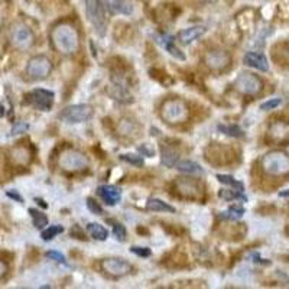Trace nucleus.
<instances>
[{
    "label": "nucleus",
    "instance_id": "nucleus-1",
    "mask_svg": "<svg viewBox=\"0 0 289 289\" xmlns=\"http://www.w3.org/2000/svg\"><path fill=\"white\" fill-rule=\"evenodd\" d=\"M52 39L62 54H72L78 48V36L70 26H60L52 32Z\"/></svg>",
    "mask_w": 289,
    "mask_h": 289
},
{
    "label": "nucleus",
    "instance_id": "nucleus-2",
    "mask_svg": "<svg viewBox=\"0 0 289 289\" xmlns=\"http://www.w3.org/2000/svg\"><path fill=\"white\" fill-rule=\"evenodd\" d=\"M263 169L270 175H284L289 172V155L284 152H270L262 161Z\"/></svg>",
    "mask_w": 289,
    "mask_h": 289
},
{
    "label": "nucleus",
    "instance_id": "nucleus-3",
    "mask_svg": "<svg viewBox=\"0 0 289 289\" xmlns=\"http://www.w3.org/2000/svg\"><path fill=\"white\" fill-rule=\"evenodd\" d=\"M93 116V107L88 104H74L67 108H64L60 113V120L64 123L75 124L87 122Z\"/></svg>",
    "mask_w": 289,
    "mask_h": 289
},
{
    "label": "nucleus",
    "instance_id": "nucleus-4",
    "mask_svg": "<svg viewBox=\"0 0 289 289\" xmlns=\"http://www.w3.org/2000/svg\"><path fill=\"white\" fill-rule=\"evenodd\" d=\"M25 99H26V103L34 106L35 108H38L41 111H49L54 106L55 94L49 90H45V88H36V90L28 93L25 96Z\"/></svg>",
    "mask_w": 289,
    "mask_h": 289
},
{
    "label": "nucleus",
    "instance_id": "nucleus-5",
    "mask_svg": "<svg viewBox=\"0 0 289 289\" xmlns=\"http://www.w3.org/2000/svg\"><path fill=\"white\" fill-rule=\"evenodd\" d=\"M104 4L102 0H85L87 16L96 26L97 32L103 36L106 34V18H104Z\"/></svg>",
    "mask_w": 289,
    "mask_h": 289
},
{
    "label": "nucleus",
    "instance_id": "nucleus-6",
    "mask_svg": "<svg viewBox=\"0 0 289 289\" xmlns=\"http://www.w3.org/2000/svg\"><path fill=\"white\" fill-rule=\"evenodd\" d=\"M51 70H52V64L46 57H35L28 64L26 72L34 80H42L49 75Z\"/></svg>",
    "mask_w": 289,
    "mask_h": 289
},
{
    "label": "nucleus",
    "instance_id": "nucleus-7",
    "mask_svg": "<svg viewBox=\"0 0 289 289\" xmlns=\"http://www.w3.org/2000/svg\"><path fill=\"white\" fill-rule=\"evenodd\" d=\"M262 80L252 74V72H243L239 75V78L236 80V88L245 94H256L262 90Z\"/></svg>",
    "mask_w": 289,
    "mask_h": 289
},
{
    "label": "nucleus",
    "instance_id": "nucleus-8",
    "mask_svg": "<svg viewBox=\"0 0 289 289\" xmlns=\"http://www.w3.org/2000/svg\"><path fill=\"white\" fill-rule=\"evenodd\" d=\"M185 106L181 102H169L162 108L164 119L166 122H171V123H177V122L182 120L185 117Z\"/></svg>",
    "mask_w": 289,
    "mask_h": 289
},
{
    "label": "nucleus",
    "instance_id": "nucleus-9",
    "mask_svg": "<svg viewBox=\"0 0 289 289\" xmlns=\"http://www.w3.org/2000/svg\"><path fill=\"white\" fill-rule=\"evenodd\" d=\"M102 268L110 273V275H114V276H120V275H126L132 270V265L129 262H126L124 259H106L102 263Z\"/></svg>",
    "mask_w": 289,
    "mask_h": 289
},
{
    "label": "nucleus",
    "instance_id": "nucleus-10",
    "mask_svg": "<svg viewBox=\"0 0 289 289\" xmlns=\"http://www.w3.org/2000/svg\"><path fill=\"white\" fill-rule=\"evenodd\" d=\"M60 164L64 169H81L87 166V159L75 150H68L67 153H64Z\"/></svg>",
    "mask_w": 289,
    "mask_h": 289
},
{
    "label": "nucleus",
    "instance_id": "nucleus-11",
    "mask_svg": "<svg viewBox=\"0 0 289 289\" xmlns=\"http://www.w3.org/2000/svg\"><path fill=\"white\" fill-rule=\"evenodd\" d=\"M97 194L103 198V201L108 206H116L117 203H120L122 198V192L119 188L113 185H102L97 188Z\"/></svg>",
    "mask_w": 289,
    "mask_h": 289
},
{
    "label": "nucleus",
    "instance_id": "nucleus-12",
    "mask_svg": "<svg viewBox=\"0 0 289 289\" xmlns=\"http://www.w3.org/2000/svg\"><path fill=\"white\" fill-rule=\"evenodd\" d=\"M243 62L252 68L259 70V71H263V72L269 71L268 58L260 52H248L243 58Z\"/></svg>",
    "mask_w": 289,
    "mask_h": 289
},
{
    "label": "nucleus",
    "instance_id": "nucleus-13",
    "mask_svg": "<svg viewBox=\"0 0 289 289\" xmlns=\"http://www.w3.org/2000/svg\"><path fill=\"white\" fill-rule=\"evenodd\" d=\"M206 26H192V28H186L184 31H181L178 34V39L182 45H189L192 41L201 38L206 34Z\"/></svg>",
    "mask_w": 289,
    "mask_h": 289
},
{
    "label": "nucleus",
    "instance_id": "nucleus-14",
    "mask_svg": "<svg viewBox=\"0 0 289 289\" xmlns=\"http://www.w3.org/2000/svg\"><path fill=\"white\" fill-rule=\"evenodd\" d=\"M156 39H158L156 42H159V45H162L166 51L169 52V55H172L174 58H177V60H180V61H185V54L181 52V49H178V48L175 46V43H174V36H172V35H161V36H158Z\"/></svg>",
    "mask_w": 289,
    "mask_h": 289
},
{
    "label": "nucleus",
    "instance_id": "nucleus-15",
    "mask_svg": "<svg viewBox=\"0 0 289 289\" xmlns=\"http://www.w3.org/2000/svg\"><path fill=\"white\" fill-rule=\"evenodd\" d=\"M104 7H108L110 10L116 12V13H123V15H130L133 7L132 3L127 0H102Z\"/></svg>",
    "mask_w": 289,
    "mask_h": 289
},
{
    "label": "nucleus",
    "instance_id": "nucleus-16",
    "mask_svg": "<svg viewBox=\"0 0 289 289\" xmlns=\"http://www.w3.org/2000/svg\"><path fill=\"white\" fill-rule=\"evenodd\" d=\"M207 64L211 67V68H223L228 65V55L226 52H221V51H213L207 55Z\"/></svg>",
    "mask_w": 289,
    "mask_h": 289
},
{
    "label": "nucleus",
    "instance_id": "nucleus-17",
    "mask_svg": "<svg viewBox=\"0 0 289 289\" xmlns=\"http://www.w3.org/2000/svg\"><path fill=\"white\" fill-rule=\"evenodd\" d=\"M13 42L15 45L25 48L28 46L29 43H32V34L28 28L25 26H19L15 32H13Z\"/></svg>",
    "mask_w": 289,
    "mask_h": 289
},
{
    "label": "nucleus",
    "instance_id": "nucleus-18",
    "mask_svg": "<svg viewBox=\"0 0 289 289\" xmlns=\"http://www.w3.org/2000/svg\"><path fill=\"white\" fill-rule=\"evenodd\" d=\"M146 210L149 211H158V213H175L177 210L172 206L166 204L165 201L159 198H149L146 203Z\"/></svg>",
    "mask_w": 289,
    "mask_h": 289
},
{
    "label": "nucleus",
    "instance_id": "nucleus-19",
    "mask_svg": "<svg viewBox=\"0 0 289 289\" xmlns=\"http://www.w3.org/2000/svg\"><path fill=\"white\" fill-rule=\"evenodd\" d=\"M177 169L181 171V172L192 174V175H203L204 174V169L201 168V165H198L197 162H192V161H181V162H177Z\"/></svg>",
    "mask_w": 289,
    "mask_h": 289
},
{
    "label": "nucleus",
    "instance_id": "nucleus-20",
    "mask_svg": "<svg viewBox=\"0 0 289 289\" xmlns=\"http://www.w3.org/2000/svg\"><path fill=\"white\" fill-rule=\"evenodd\" d=\"M178 158H180V155H178V152H175L174 149H171V147H165V146H162V149H161V161H162V164L165 166H174L177 165V162H178Z\"/></svg>",
    "mask_w": 289,
    "mask_h": 289
},
{
    "label": "nucleus",
    "instance_id": "nucleus-21",
    "mask_svg": "<svg viewBox=\"0 0 289 289\" xmlns=\"http://www.w3.org/2000/svg\"><path fill=\"white\" fill-rule=\"evenodd\" d=\"M87 231H88L90 236H91L93 239H96V240H102V242H104V240L108 237V231H107L103 226H100L99 223H88V224H87Z\"/></svg>",
    "mask_w": 289,
    "mask_h": 289
},
{
    "label": "nucleus",
    "instance_id": "nucleus-22",
    "mask_svg": "<svg viewBox=\"0 0 289 289\" xmlns=\"http://www.w3.org/2000/svg\"><path fill=\"white\" fill-rule=\"evenodd\" d=\"M217 180H218V182H221V184H224V185L231 186V188H234V189H237V191H245V185H243V182H240V181H237V180H234L233 177H230V175H221V174H218L217 177H216Z\"/></svg>",
    "mask_w": 289,
    "mask_h": 289
},
{
    "label": "nucleus",
    "instance_id": "nucleus-23",
    "mask_svg": "<svg viewBox=\"0 0 289 289\" xmlns=\"http://www.w3.org/2000/svg\"><path fill=\"white\" fill-rule=\"evenodd\" d=\"M29 214L32 217L34 226L36 228H43L45 226H48V217L45 214H42L41 211H38L35 208H29Z\"/></svg>",
    "mask_w": 289,
    "mask_h": 289
},
{
    "label": "nucleus",
    "instance_id": "nucleus-24",
    "mask_svg": "<svg viewBox=\"0 0 289 289\" xmlns=\"http://www.w3.org/2000/svg\"><path fill=\"white\" fill-rule=\"evenodd\" d=\"M217 129H218L221 133H224V135H227V136H231V138H243V136H245L243 130H242L239 126H224V124H218Z\"/></svg>",
    "mask_w": 289,
    "mask_h": 289
},
{
    "label": "nucleus",
    "instance_id": "nucleus-25",
    "mask_svg": "<svg viewBox=\"0 0 289 289\" xmlns=\"http://www.w3.org/2000/svg\"><path fill=\"white\" fill-rule=\"evenodd\" d=\"M218 195H220V198H223V200H242V201H246L248 198L243 195V192L242 191H233V189H220V192H218Z\"/></svg>",
    "mask_w": 289,
    "mask_h": 289
},
{
    "label": "nucleus",
    "instance_id": "nucleus-26",
    "mask_svg": "<svg viewBox=\"0 0 289 289\" xmlns=\"http://www.w3.org/2000/svg\"><path fill=\"white\" fill-rule=\"evenodd\" d=\"M61 233H64V227L60 226V224H57V226H51V227L42 230L41 237H42V240L49 242V240H52L55 236H58V234H61Z\"/></svg>",
    "mask_w": 289,
    "mask_h": 289
},
{
    "label": "nucleus",
    "instance_id": "nucleus-27",
    "mask_svg": "<svg viewBox=\"0 0 289 289\" xmlns=\"http://www.w3.org/2000/svg\"><path fill=\"white\" fill-rule=\"evenodd\" d=\"M245 214V208L243 207H230L226 213H221V217L228 218V220H239L242 218Z\"/></svg>",
    "mask_w": 289,
    "mask_h": 289
},
{
    "label": "nucleus",
    "instance_id": "nucleus-28",
    "mask_svg": "<svg viewBox=\"0 0 289 289\" xmlns=\"http://www.w3.org/2000/svg\"><path fill=\"white\" fill-rule=\"evenodd\" d=\"M120 159L124 161V162H129L130 165L135 166H144V159L139 156V155H135V153H124V155H120Z\"/></svg>",
    "mask_w": 289,
    "mask_h": 289
},
{
    "label": "nucleus",
    "instance_id": "nucleus-29",
    "mask_svg": "<svg viewBox=\"0 0 289 289\" xmlns=\"http://www.w3.org/2000/svg\"><path fill=\"white\" fill-rule=\"evenodd\" d=\"M113 224V234L114 237L119 240V242H124L126 240V236H127V231L124 226H122L120 223H116V221H110Z\"/></svg>",
    "mask_w": 289,
    "mask_h": 289
},
{
    "label": "nucleus",
    "instance_id": "nucleus-30",
    "mask_svg": "<svg viewBox=\"0 0 289 289\" xmlns=\"http://www.w3.org/2000/svg\"><path fill=\"white\" fill-rule=\"evenodd\" d=\"M46 257H49V259H52V260H55V262L61 263V265H68V263H67L65 256L62 254L61 252H57V250H49V252H46Z\"/></svg>",
    "mask_w": 289,
    "mask_h": 289
},
{
    "label": "nucleus",
    "instance_id": "nucleus-31",
    "mask_svg": "<svg viewBox=\"0 0 289 289\" xmlns=\"http://www.w3.org/2000/svg\"><path fill=\"white\" fill-rule=\"evenodd\" d=\"M87 208H88L93 214H96V216L103 214V208L100 207V204H99L94 198H87Z\"/></svg>",
    "mask_w": 289,
    "mask_h": 289
},
{
    "label": "nucleus",
    "instance_id": "nucleus-32",
    "mask_svg": "<svg viewBox=\"0 0 289 289\" xmlns=\"http://www.w3.org/2000/svg\"><path fill=\"white\" fill-rule=\"evenodd\" d=\"M130 252L136 256H141V257H149L152 254V250L149 248H142V246H132Z\"/></svg>",
    "mask_w": 289,
    "mask_h": 289
},
{
    "label": "nucleus",
    "instance_id": "nucleus-33",
    "mask_svg": "<svg viewBox=\"0 0 289 289\" xmlns=\"http://www.w3.org/2000/svg\"><path fill=\"white\" fill-rule=\"evenodd\" d=\"M281 104H282L281 99H272V100H268L266 103L260 104V110H273V108H276Z\"/></svg>",
    "mask_w": 289,
    "mask_h": 289
},
{
    "label": "nucleus",
    "instance_id": "nucleus-34",
    "mask_svg": "<svg viewBox=\"0 0 289 289\" xmlns=\"http://www.w3.org/2000/svg\"><path fill=\"white\" fill-rule=\"evenodd\" d=\"M28 129H29V124L25 122H18L12 127V135H21V133H25Z\"/></svg>",
    "mask_w": 289,
    "mask_h": 289
},
{
    "label": "nucleus",
    "instance_id": "nucleus-35",
    "mask_svg": "<svg viewBox=\"0 0 289 289\" xmlns=\"http://www.w3.org/2000/svg\"><path fill=\"white\" fill-rule=\"evenodd\" d=\"M6 195H7L9 198H12V200H15V201H18V203L23 204V197H22L19 192H16L15 189H10V191H7V192H6Z\"/></svg>",
    "mask_w": 289,
    "mask_h": 289
},
{
    "label": "nucleus",
    "instance_id": "nucleus-36",
    "mask_svg": "<svg viewBox=\"0 0 289 289\" xmlns=\"http://www.w3.org/2000/svg\"><path fill=\"white\" fill-rule=\"evenodd\" d=\"M139 152L146 153V155H147V156H150V158L155 155V152H153V150H150V149H149V147H146V146H139Z\"/></svg>",
    "mask_w": 289,
    "mask_h": 289
},
{
    "label": "nucleus",
    "instance_id": "nucleus-37",
    "mask_svg": "<svg viewBox=\"0 0 289 289\" xmlns=\"http://www.w3.org/2000/svg\"><path fill=\"white\" fill-rule=\"evenodd\" d=\"M6 272H7V265L3 260H0V278H3L6 275Z\"/></svg>",
    "mask_w": 289,
    "mask_h": 289
},
{
    "label": "nucleus",
    "instance_id": "nucleus-38",
    "mask_svg": "<svg viewBox=\"0 0 289 289\" xmlns=\"http://www.w3.org/2000/svg\"><path fill=\"white\" fill-rule=\"evenodd\" d=\"M34 201H35V203H36L38 206H41L42 208H48V204H46V203H45V201H43L42 198H35Z\"/></svg>",
    "mask_w": 289,
    "mask_h": 289
},
{
    "label": "nucleus",
    "instance_id": "nucleus-39",
    "mask_svg": "<svg viewBox=\"0 0 289 289\" xmlns=\"http://www.w3.org/2000/svg\"><path fill=\"white\" fill-rule=\"evenodd\" d=\"M279 197H289V189H285V191L279 192Z\"/></svg>",
    "mask_w": 289,
    "mask_h": 289
},
{
    "label": "nucleus",
    "instance_id": "nucleus-40",
    "mask_svg": "<svg viewBox=\"0 0 289 289\" xmlns=\"http://www.w3.org/2000/svg\"><path fill=\"white\" fill-rule=\"evenodd\" d=\"M3 116H4V107L0 104V117H3Z\"/></svg>",
    "mask_w": 289,
    "mask_h": 289
}]
</instances>
